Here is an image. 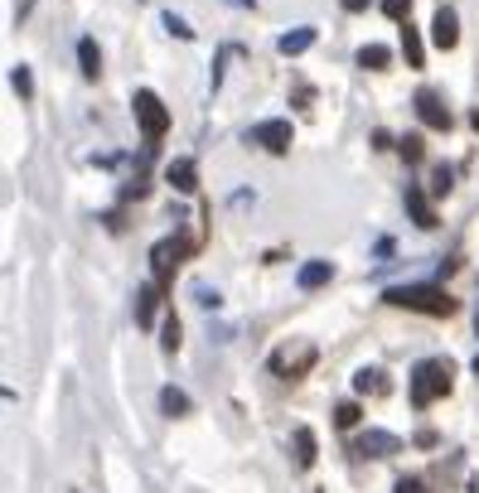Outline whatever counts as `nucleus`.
Here are the masks:
<instances>
[{
  "instance_id": "1",
  "label": "nucleus",
  "mask_w": 479,
  "mask_h": 493,
  "mask_svg": "<svg viewBox=\"0 0 479 493\" xmlns=\"http://www.w3.org/2000/svg\"><path fill=\"white\" fill-rule=\"evenodd\" d=\"M383 300L392 309H412V315H455V300L450 290L431 286V280H412V286H392Z\"/></svg>"
},
{
  "instance_id": "2",
  "label": "nucleus",
  "mask_w": 479,
  "mask_h": 493,
  "mask_svg": "<svg viewBox=\"0 0 479 493\" xmlns=\"http://www.w3.org/2000/svg\"><path fill=\"white\" fill-rule=\"evenodd\" d=\"M450 377H455V368H450L445 358H421L417 368H412V383H407V392H412V406H431L436 397H445Z\"/></svg>"
},
{
  "instance_id": "3",
  "label": "nucleus",
  "mask_w": 479,
  "mask_h": 493,
  "mask_svg": "<svg viewBox=\"0 0 479 493\" xmlns=\"http://www.w3.org/2000/svg\"><path fill=\"white\" fill-rule=\"evenodd\" d=\"M131 111H136V126H140V136L146 140H160L165 131H170V111H165V102L150 88H140L131 97Z\"/></svg>"
},
{
  "instance_id": "4",
  "label": "nucleus",
  "mask_w": 479,
  "mask_h": 493,
  "mask_svg": "<svg viewBox=\"0 0 479 493\" xmlns=\"http://www.w3.org/2000/svg\"><path fill=\"white\" fill-rule=\"evenodd\" d=\"M291 140H295V131H291V121H281V117L252 126V146H262V150H272V155H286Z\"/></svg>"
},
{
  "instance_id": "5",
  "label": "nucleus",
  "mask_w": 479,
  "mask_h": 493,
  "mask_svg": "<svg viewBox=\"0 0 479 493\" xmlns=\"http://www.w3.org/2000/svg\"><path fill=\"white\" fill-rule=\"evenodd\" d=\"M354 455L359 460H388V455H402V441L392 431H363L354 441Z\"/></svg>"
},
{
  "instance_id": "6",
  "label": "nucleus",
  "mask_w": 479,
  "mask_h": 493,
  "mask_svg": "<svg viewBox=\"0 0 479 493\" xmlns=\"http://www.w3.org/2000/svg\"><path fill=\"white\" fill-rule=\"evenodd\" d=\"M185 251H189V242H179V237H165V242L150 247V266H155V280H160V286L170 280V271L179 266V257H185Z\"/></svg>"
},
{
  "instance_id": "7",
  "label": "nucleus",
  "mask_w": 479,
  "mask_h": 493,
  "mask_svg": "<svg viewBox=\"0 0 479 493\" xmlns=\"http://www.w3.org/2000/svg\"><path fill=\"white\" fill-rule=\"evenodd\" d=\"M417 117H421V126H431V131H450V107L431 88L417 92Z\"/></svg>"
},
{
  "instance_id": "8",
  "label": "nucleus",
  "mask_w": 479,
  "mask_h": 493,
  "mask_svg": "<svg viewBox=\"0 0 479 493\" xmlns=\"http://www.w3.org/2000/svg\"><path fill=\"white\" fill-rule=\"evenodd\" d=\"M431 44L436 49H455L460 44V20H455V10H436L431 15Z\"/></svg>"
},
{
  "instance_id": "9",
  "label": "nucleus",
  "mask_w": 479,
  "mask_h": 493,
  "mask_svg": "<svg viewBox=\"0 0 479 493\" xmlns=\"http://www.w3.org/2000/svg\"><path fill=\"white\" fill-rule=\"evenodd\" d=\"M165 179H170L179 194H194V189H199V165H194V160H170V165H165Z\"/></svg>"
},
{
  "instance_id": "10",
  "label": "nucleus",
  "mask_w": 479,
  "mask_h": 493,
  "mask_svg": "<svg viewBox=\"0 0 479 493\" xmlns=\"http://www.w3.org/2000/svg\"><path fill=\"white\" fill-rule=\"evenodd\" d=\"M310 44H315V24H295V30H286L276 39V49L286 53V59H295V53H305Z\"/></svg>"
},
{
  "instance_id": "11",
  "label": "nucleus",
  "mask_w": 479,
  "mask_h": 493,
  "mask_svg": "<svg viewBox=\"0 0 479 493\" xmlns=\"http://www.w3.org/2000/svg\"><path fill=\"white\" fill-rule=\"evenodd\" d=\"M407 213H412L417 228H436V208H431V199L417 185H407Z\"/></svg>"
},
{
  "instance_id": "12",
  "label": "nucleus",
  "mask_w": 479,
  "mask_h": 493,
  "mask_svg": "<svg viewBox=\"0 0 479 493\" xmlns=\"http://www.w3.org/2000/svg\"><path fill=\"white\" fill-rule=\"evenodd\" d=\"M155 305H160V286H140L136 290V324L140 329H150L155 324Z\"/></svg>"
},
{
  "instance_id": "13",
  "label": "nucleus",
  "mask_w": 479,
  "mask_h": 493,
  "mask_svg": "<svg viewBox=\"0 0 479 493\" xmlns=\"http://www.w3.org/2000/svg\"><path fill=\"white\" fill-rule=\"evenodd\" d=\"M330 276H334L330 261H305L295 280H301V290H320V286H330Z\"/></svg>"
},
{
  "instance_id": "14",
  "label": "nucleus",
  "mask_w": 479,
  "mask_h": 493,
  "mask_svg": "<svg viewBox=\"0 0 479 493\" xmlns=\"http://www.w3.org/2000/svg\"><path fill=\"white\" fill-rule=\"evenodd\" d=\"M315 431L310 426H295V464H301V469H310V464H315Z\"/></svg>"
},
{
  "instance_id": "15",
  "label": "nucleus",
  "mask_w": 479,
  "mask_h": 493,
  "mask_svg": "<svg viewBox=\"0 0 479 493\" xmlns=\"http://www.w3.org/2000/svg\"><path fill=\"white\" fill-rule=\"evenodd\" d=\"M402 53H407V63L421 68V59H426V49H421V34L412 30V20H402Z\"/></svg>"
},
{
  "instance_id": "16",
  "label": "nucleus",
  "mask_w": 479,
  "mask_h": 493,
  "mask_svg": "<svg viewBox=\"0 0 479 493\" xmlns=\"http://www.w3.org/2000/svg\"><path fill=\"white\" fill-rule=\"evenodd\" d=\"M78 63H82V78H97V73H102V53H97V39H82V44H78Z\"/></svg>"
},
{
  "instance_id": "17",
  "label": "nucleus",
  "mask_w": 479,
  "mask_h": 493,
  "mask_svg": "<svg viewBox=\"0 0 479 493\" xmlns=\"http://www.w3.org/2000/svg\"><path fill=\"white\" fill-rule=\"evenodd\" d=\"M354 392H373V397H383V392H388V377L378 373V368H359V373H354Z\"/></svg>"
},
{
  "instance_id": "18",
  "label": "nucleus",
  "mask_w": 479,
  "mask_h": 493,
  "mask_svg": "<svg viewBox=\"0 0 479 493\" xmlns=\"http://www.w3.org/2000/svg\"><path fill=\"white\" fill-rule=\"evenodd\" d=\"M388 63H392V49H383V44L359 49V68H369V73H378V68H388Z\"/></svg>"
},
{
  "instance_id": "19",
  "label": "nucleus",
  "mask_w": 479,
  "mask_h": 493,
  "mask_svg": "<svg viewBox=\"0 0 479 493\" xmlns=\"http://www.w3.org/2000/svg\"><path fill=\"white\" fill-rule=\"evenodd\" d=\"M160 412H165V416H185V412H189V397H185L179 387H165V392H160Z\"/></svg>"
},
{
  "instance_id": "20",
  "label": "nucleus",
  "mask_w": 479,
  "mask_h": 493,
  "mask_svg": "<svg viewBox=\"0 0 479 493\" xmlns=\"http://www.w3.org/2000/svg\"><path fill=\"white\" fill-rule=\"evenodd\" d=\"M10 88H15L20 97H34V73L24 63H15V68H10Z\"/></svg>"
},
{
  "instance_id": "21",
  "label": "nucleus",
  "mask_w": 479,
  "mask_h": 493,
  "mask_svg": "<svg viewBox=\"0 0 479 493\" xmlns=\"http://www.w3.org/2000/svg\"><path fill=\"white\" fill-rule=\"evenodd\" d=\"M359 402H340V406H334V426H344V431H354L359 426Z\"/></svg>"
},
{
  "instance_id": "22",
  "label": "nucleus",
  "mask_w": 479,
  "mask_h": 493,
  "mask_svg": "<svg viewBox=\"0 0 479 493\" xmlns=\"http://www.w3.org/2000/svg\"><path fill=\"white\" fill-rule=\"evenodd\" d=\"M431 189L450 194V189H455V170H450V165H436V170H431Z\"/></svg>"
},
{
  "instance_id": "23",
  "label": "nucleus",
  "mask_w": 479,
  "mask_h": 493,
  "mask_svg": "<svg viewBox=\"0 0 479 493\" xmlns=\"http://www.w3.org/2000/svg\"><path fill=\"white\" fill-rule=\"evenodd\" d=\"M179 334H185V329H179V319L170 315V319H165V329H160V348H165V354H175V348H179Z\"/></svg>"
},
{
  "instance_id": "24",
  "label": "nucleus",
  "mask_w": 479,
  "mask_h": 493,
  "mask_svg": "<svg viewBox=\"0 0 479 493\" xmlns=\"http://www.w3.org/2000/svg\"><path fill=\"white\" fill-rule=\"evenodd\" d=\"M160 24H165V30H170L175 39H194V30H189V24L175 15V10H165V15H160Z\"/></svg>"
},
{
  "instance_id": "25",
  "label": "nucleus",
  "mask_w": 479,
  "mask_h": 493,
  "mask_svg": "<svg viewBox=\"0 0 479 493\" xmlns=\"http://www.w3.org/2000/svg\"><path fill=\"white\" fill-rule=\"evenodd\" d=\"M398 150H402V155H407V160H412V165L421 160V155H426V146H421V136H402V140H398Z\"/></svg>"
},
{
  "instance_id": "26",
  "label": "nucleus",
  "mask_w": 479,
  "mask_h": 493,
  "mask_svg": "<svg viewBox=\"0 0 479 493\" xmlns=\"http://www.w3.org/2000/svg\"><path fill=\"white\" fill-rule=\"evenodd\" d=\"M383 15H392V20H407V15H412V0H383Z\"/></svg>"
},
{
  "instance_id": "27",
  "label": "nucleus",
  "mask_w": 479,
  "mask_h": 493,
  "mask_svg": "<svg viewBox=\"0 0 479 493\" xmlns=\"http://www.w3.org/2000/svg\"><path fill=\"white\" fill-rule=\"evenodd\" d=\"M194 300H199L204 309H218L223 300H218V290H208V286H194Z\"/></svg>"
},
{
  "instance_id": "28",
  "label": "nucleus",
  "mask_w": 479,
  "mask_h": 493,
  "mask_svg": "<svg viewBox=\"0 0 479 493\" xmlns=\"http://www.w3.org/2000/svg\"><path fill=\"white\" fill-rule=\"evenodd\" d=\"M398 493H426V488H421V479H398Z\"/></svg>"
},
{
  "instance_id": "29",
  "label": "nucleus",
  "mask_w": 479,
  "mask_h": 493,
  "mask_svg": "<svg viewBox=\"0 0 479 493\" xmlns=\"http://www.w3.org/2000/svg\"><path fill=\"white\" fill-rule=\"evenodd\" d=\"M344 10L349 15H359V10H369V0H344Z\"/></svg>"
},
{
  "instance_id": "30",
  "label": "nucleus",
  "mask_w": 479,
  "mask_h": 493,
  "mask_svg": "<svg viewBox=\"0 0 479 493\" xmlns=\"http://www.w3.org/2000/svg\"><path fill=\"white\" fill-rule=\"evenodd\" d=\"M228 5H237V10H252V5H257V0H228Z\"/></svg>"
},
{
  "instance_id": "31",
  "label": "nucleus",
  "mask_w": 479,
  "mask_h": 493,
  "mask_svg": "<svg viewBox=\"0 0 479 493\" xmlns=\"http://www.w3.org/2000/svg\"><path fill=\"white\" fill-rule=\"evenodd\" d=\"M470 126H474V131H479V107H474V117H470Z\"/></svg>"
},
{
  "instance_id": "32",
  "label": "nucleus",
  "mask_w": 479,
  "mask_h": 493,
  "mask_svg": "<svg viewBox=\"0 0 479 493\" xmlns=\"http://www.w3.org/2000/svg\"><path fill=\"white\" fill-rule=\"evenodd\" d=\"M474 334H479V309H474Z\"/></svg>"
},
{
  "instance_id": "33",
  "label": "nucleus",
  "mask_w": 479,
  "mask_h": 493,
  "mask_svg": "<svg viewBox=\"0 0 479 493\" xmlns=\"http://www.w3.org/2000/svg\"><path fill=\"white\" fill-rule=\"evenodd\" d=\"M474 373H479V358H474Z\"/></svg>"
}]
</instances>
